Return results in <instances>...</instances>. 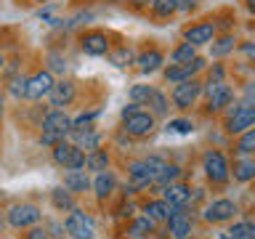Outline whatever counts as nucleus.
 I'll use <instances>...</instances> for the list:
<instances>
[{
	"instance_id": "obj_1",
	"label": "nucleus",
	"mask_w": 255,
	"mask_h": 239,
	"mask_svg": "<svg viewBox=\"0 0 255 239\" xmlns=\"http://www.w3.org/2000/svg\"><path fill=\"white\" fill-rule=\"evenodd\" d=\"M165 167V162L159 157H146V159H135L128 165V175H130V186L125 191H138L146 186H154L159 170Z\"/></svg>"
},
{
	"instance_id": "obj_2",
	"label": "nucleus",
	"mask_w": 255,
	"mask_h": 239,
	"mask_svg": "<svg viewBox=\"0 0 255 239\" xmlns=\"http://www.w3.org/2000/svg\"><path fill=\"white\" fill-rule=\"evenodd\" d=\"M72 133V120L64 115L61 109H53L43 117V133H40V143L43 146H56Z\"/></svg>"
},
{
	"instance_id": "obj_3",
	"label": "nucleus",
	"mask_w": 255,
	"mask_h": 239,
	"mask_svg": "<svg viewBox=\"0 0 255 239\" xmlns=\"http://www.w3.org/2000/svg\"><path fill=\"white\" fill-rule=\"evenodd\" d=\"M53 162L64 170H80V167H85V151L77 143L59 141L53 146Z\"/></svg>"
},
{
	"instance_id": "obj_4",
	"label": "nucleus",
	"mask_w": 255,
	"mask_h": 239,
	"mask_svg": "<svg viewBox=\"0 0 255 239\" xmlns=\"http://www.w3.org/2000/svg\"><path fill=\"white\" fill-rule=\"evenodd\" d=\"M64 229H67V234L75 237V239H93V234H96L93 218L88 213L77 210V207H72V210H69L67 221H64Z\"/></svg>"
},
{
	"instance_id": "obj_5",
	"label": "nucleus",
	"mask_w": 255,
	"mask_h": 239,
	"mask_svg": "<svg viewBox=\"0 0 255 239\" xmlns=\"http://www.w3.org/2000/svg\"><path fill=\"white\" fill-rule=\"evenodd\" d=\"M202 170L213 183H226L229 175H231V165L221 151H207L205 159H202Z\"/></svg>"
},
{
	"instance_id": "obj_6",
	"label": "nucleus",
	"mask_w": 255,
	"mask_h": 239,
	"mask_svg": "<svg viewBox=\"0 0 255 239\" xmlns=\"http://www.w3.org/2000/svg\"><path fill=\"white\" fill-rule=\"evenodd\" d=\"M43 213H40L37 205H29V202H21V205H13L8 210V223L13 229H29V226H37Z\"/></svg>"
},
{
	"instance_id": "obj_7",
	"label": "nucleus",
	"mask_w": 255,
	"mask_h": 239,
	"mask_svg": "<svg viewBox=\"0 0 255 239\" xmlns=\"http://www.w3.org/2000/svg\"><path fill=\"white\" fill-rule=\"evenodd\" d=\"M199 93H202V85L191 77V80H183V83H175L170 99H173V104L178 109H189V107H194V101L199 99Z\"/></svg>"
},
{
	"instance_id": "obj_8",
	"label": "nucleus",
	"mask_w": 255,
	"mask_h": 239,
	"mask_svg": "<svg viewBox=\"0 0 255 239\" xmlns=\"http://www.w3.org/2000/svg\"><path fill=\"white\" fill-rule=\"evenodd\" d=\"M154 130V115L151 112H135V115L125 117V133L133 135V138H143Z\"/></svg>"
},
{
	"instance_id": "obj_9",
	"label": "nucleus",
	"mask_w": 255,
	"mask_h": 239,
	"mask_svg": "<svg viewBox=\"0 0 255 239\" xmlns=\"http://www.w3.org/2000/svg\"><path fill=\"white\" fill-rule=\"evenodd\" d=\"M51 88H53V75L48 69H43V72H37V75L27 77V93H24V99L40 101L43 96L51 93Z\"/></svg>"
},
{
	"instance_id": "obj_10",
	"label": "nucleus",
	"mask_w": 255,
	"mask_h": 239,
	"mask_svg": "<svg viewBox=\"0 0 255 239\" xmlns=\"http://www.w3.org/2000/svg\"><path fill=\"white\" fill-rule=\"evenodd\" d=\"M165 223H167V229H170L173 239H189L191 229H194V223H191V215L186 213V207H173L170 218H167Z\"/></svg>"
},
{
	"instance_id": "obj_11",
	"label": "nucleus",
	"mask_w": 255,
	"mask_h": 239,
	"mask_svg": "<svg viewBox=\"0 0 255 239\" xmlns=\"http://www.w3.org/2000/svg\"><path fill=\"white\" fill-rule=\"evenodd\" d=\"M202 67H205V59H199V56H194L186 64H170V69H165V80L167 83H183V80L194 77Z\"/></svg>"
},
{
	"instance_id": "obj_12",
	"label": "nucleus",
	"mask_w": 255,
	"mask_h": 239,
	"mask_svg": "<svg viewBox=\"0 0 255 239\" xmlns=\"http://www.w3.org/2000/svg\"><path fill=\"white\" fill-rule=\"evenodd\" d=\"M255 125V107H245V104H239V107H234V112H231L229 122H226V130L229 133H245L247 127Z\"/></svg>"
},
{
	"instance_id": "obj_13",
	"label": "nucleus",
	"mask_w": 255,
	"mask_h": 239,
	"mask_svg": "<svg viewBox=\"0 0 255 239\" xmlns=\"http://www.w3.org/2000/svg\"><path fill=\"white\" fill-rule=\"evenodd\" d=\"M237 215V205L231 199H215L205 207V221L210 223H223V221H231Z\"/></svg>"
},
{
	"instance_id": "obj_14",
	"label": "nucleus",
	"mask_w": 255,
	"mask_h": 239,
	"mask_svg": "<svg viewBox=\"0 0 255 239\" xmlns=\"http://www.w3.org/2000/svg\"><path fill=\"white\" fill-rule=\"evenodd\" d=\"M75 96H77L75 83H72V80H61V83H53L48 99H51V107L61 109V107H69V104L75 101Z\"/></svg>"
},
{
	"instance_id": "obj_15",
	"label": "nucleus",
	"mask_w": 255,
	"mask_h": 239,
	"mask_svg": "<svg viewBox=\"0 0 255 239\" xmlns=\"http://www.w3.org/2000/svg\"><path fill=\"white\" fill-rule=\"evenodd\" d=\"M80 48L88 56H107L109 53V37L104 32H85L80 37Z\"/></svg>"
},
{
	"instance_id": "obj_16",
	"label": "nucleus",
	"mask_w": 255,
	"mask_h": 239,
	"mask_svg": "<svg viewBox=\"0 0 255 239\" xmlns=\"http://www.w3.org/2000/svg\"><path fill=\"white\" fill-rule=\"evenodd\" d=\"M207 96H210V109L218 112L223 107H229L231 99H234V91L226 83H210L207 85Z\"/></svg>"
},
{
	"instance_id": "obj_17",
	"label": "nucleus",
	"mask_w": 255,
	"mask_h": 239,
	"mask_svg": "<svg viewBox=\"0 0 255 239\" xmlns=\"http://www.w3.org/2000/svg\"><path fill=\"white\" fill-rule=\"evenodd\" d=\"M183 37H186V43H191V45H205L215 37V24L213 21H199L194 27H189Z\"/></svg>"
},
{
	"instance_id": "obj_18",
	"label": "nucleus",
	"mask_w": 255,
	"mask_h": 239,
	"mask_svg": "<svg viewBox=\"0 0 255 239\" xmlns=\"http://www.w3.org/2000/svg\"><path fill=\"white\" fill-rule=\"evenodd\" d=\"M93 191H96V197L99 199H107L112 197V191L117 189V178H115V173H109V170H101V173H96V178H93Z\"/></svg>"
},
{
	"instance_id": "obj_19",
	"label": "nucleus",
	"mask_w": 255,
	"mask_h": 239,
	"mask_svg": "<svg viewBox=\"0 0 255 239\" xmlns=\"http://www.w3.org/2000/svg\"><path fill=\"white\" fill-rule=\"evenodd\" d=\"M64 189H69L72 194H83V191L91 189V178H88V173L80 167V170H67L64 175Z\"/></svg>"
},
{
	"instance_id": "obj_20",
	"label": "nucleus",
	"mask_w": 255,
	"mask_h": 239,
	"mask_svg": "<svg viewBox=\"0 0 255 239\" xmlns=\"http://www.w3.org/2000/svg\"><path fill=\"white\" fill-rule=\"evenodd\" d=\"M231 175H234V181L239 183H247L255 178V157H239L234 159V167H231Z\"/></svg>"
},
{
	"instance_id": "obj_21",
	"label": "nucleus",
	"mask_w": 255,
	"mask_h": 239,
	"mask_svg": "<svg viewBox=\"0 0 255 239\" xmlns=\"http://www.w3.org/2000/svg\"><path fill=\"white\" fill-rule=\"evenodd\" d=\"M173 207H186L189 199H191V189L183 186V183H170V186H165V197Z\"/></svg>"
},
{
	"instance_id": "obj_22",
	"label": "nucleus",
	"mask_w": 255,
	"mask_h": 239,
	"mask_svg": "<svg viewBox=\"0 0 255 239\" xmlns=\"http://www.w3.org/2000/svg\"><path fill=\"white\" fill-rule=\"evenodd\" d=\"M173 213V205L167 202V199H151V202H146V207H143V215L151 221H167Z\"/></svg>"
},
{
	"instance_id": "obj_23",
	"label": "nucleus",
	"mask_w": 255,
	"mask_h": 239,
	"mask_svg": "<svg viewBox=\"0 0 255 239\" xmlns=\"http://www.w3.org/2000/svg\"><path fill=\"white\" fill-rule=\"evenodd\" d=\"M72 135H75V143L80 149H101V133H96L93 127H83V130H72Z\"/></svg>"
},
{
	"instance_id": "obj_24",
	"label": "nucleus",
	"mask_w": 255,
	"mask_h": 239,
	"mask_svg": "<svg viewBox=\"0 0 255 239\" xmlns=\"http://www.w3.org/2000/svg\"><path fill=\"white\" fill-rule=\"evenodd\" d=\"M151 234H154V221L146 218V215L135 218L130 226H128V237L130 239H149Z\"/></svg>"
},
{
	"instance_id": "obj_25",
	"label": "nucleus",
	"mask_w": 255,
	"mask_h": 239,
	"mask_svg": "<svg viewBox=\"0 0 255 239\" xmlns=\"http://www.w3.org/2000/svg\"><path fill=\"white\" fill-rule=\"evenodd\" d=\"M135 64H138V69L143 72V75H151V72H157L165 64V56L159 51H146V53H141L138 59H135Z\"/></svg>"
},
{
	"instance_id": "obj_26",
	"label": "nucleus",
	"mask_w": 255,
	"mask_h": 239,
	"mask_svg": "<svg viewBox=\"0 0 255 239\" xmlns=\"http://www.w3.org/2000/svg\"><path fill=\"white\" fill-rule=\"evenodd\" d=\"M85 167L91 173H101V170H109V154L107 149H93L85 154Z\"/></svg>"
},
{
	"instance_id": "obj_27",
	"label": "nucleus",
	"mask_w": 255,
	"mask_h": 239,
	"mask_svg": "<svg viewBox=\"0 0 255 239\" xmlns=\"http://www.w3.org/2000/svg\"><path fill=\"white\" fill-rule=\"evenodd\" d=\"M221 237H226V239H255V223L253 221H239L229 231H223Z\"/></svg>"
},
{
	"instance_id": "obj_28",
	"label": "nucleus",
	"mask_w": 255,
	"mask_h": 239,
	"mask_svg": "<svg viewBox=\"0 0 255 239\" xmlns=\"http://www.w3.org/2000/svg\"><path fill=\"white\" fill-rule=\"evenodd\" d=\"M51 199H53V207L61 213H69L72 207H75V197H72V191L64 189V186H56L51 191Z\"/></svg>"
},
{
	"instance_id": "obj_29",
	"label": "nucleus",
	"mask_w": 255,
	"mask_h": 239,
	"mask_svg": "<svg viewBox=\"0 0 255 239\" xmlns=\"http://www.w3.org/2000/svg\"><path fill=\"white\" fill-rule=\"evenodd\" d=\"M181 178V167L178 165H167L165 162V167H162V170H159V175H157V181H154V186H170V183H175V181H178Z\"/></svg>"
},
{
	"instance_id": "obj_30",
	"label": "nucleus",
	"mask_w": 255,
	"mask_h": 239,
	"mask_svg": "<svg viewBox=\"0 0 255 239\" xmlns=\"http://www.w3.org/2000/svg\"><path fill=\"white\" fill-rule=\"evenodd\" d=\"M197 56V45H191V43H181L175 51L170 53V61L173 64H186V61H191Z\"/></svg>"
},
{
	"instance_id": "obj_31",
	"label": "nucleus",
	"mask_w": 255,
	"mask_h": 239,
	"mask_svg": "<svg viewBox=\"0 0 255 239\" xmlns=\"http://www.w3.org/2000/svg\"><path fill=\"white\" fill-rule=\"evenodd\" d=\"M151 11L159 19H167V16H173L178 11V5H175V0H151Z\"/></svg>"
},
{
	"instance_id": "obj_32",
	"label": "nucleus",
	"mask_w": 255,
	"mask_h": 239,
	"mask_svg": "<svg viewBox=\"0 0 255 239\" xmlns=\"http://www.w3.org/2000/svg\"><path fill=\"white\" fill-rule=\"evenodd\" d=\"M109 61L115 67H128V64H135V53L130 48H117L115 53H109Z\"/></svg>"
},
{
	"instance_id": "obj_33",
	"label": "nucleus",
	"mask_w": 255,
	"mask_h": 239,
	"mask_svg": "<svg viewBox=\"0 0 255 239\" xmlns=\"http://www.w3.org/2000/svg\"><path fill=\"white\" fill-rule=\"evenodd\" d=\"M237 149L242 151V154H255V125L247 127L242 133V138L237 141Z\"/></svg>"
},
{
	"instance_id": "obj_34",
	"label": "nucleus",
	"mask_w": 255,
	"mask_h": 239,
	"mask_svg": "<svg viewBox=\"0 0 255 239\" xmlns=\"http://www.w3.org/2000/svg\"><path fill=\"white\" fill-rule=\"evenodd\" d=\"M146 107H151V115H154V117H165L167 115V99L159 91L151 93V99H149Z\"/></svg>"
},
{
	"instance_id": "obj_35",
	"label": "nucleus",
	"mask_w": 255,
	"mask_h": 239,
	"mask_svg": "<svg viewBox=\"0 0 255 239\" xmlns=\"http://www.w3.org/2000/svg\"><path fill=\"white\" fill-rule=\"evenodd\" d=\"M151 93H154V88H151V85H133V88H130V101H135V104H149Z\"/></svg>"
},
{
	"instance_id": "obj_36",
	"label": "nucleus",
	"mask_w": 255,
	"mask_h": 239,
	"mask_svg": "<svg viewBox=\"0 0 255 239\" xmlns=\"http://www.w3.org/2000/svg\"><path fill=\"white\" fill-rule=\"evenodd\" d=\"M229 51H234V37H231V35H223L221 40H215L213 56H226Z\"/></svg>"
},
{
	"instance_id": "obj_37",
	"label": "nucleus",
	"mask_w": 255,
	"mask_h": 239,
	"mask_svg": "<svg viewBox=\"0 0 255 239\" xmlns=\"http://www.w3.org/2000/svg\"><path fill=\"white\" fill-rule=\"evenodd\" d=\"M8 91H11L13 99H24V93H27V77H24V75L13 77V80H11V88H8Z\"/></svg>"
},
{
	"instance_id": "obj_38",
	"label": "nucleus",
	"mask_w": 255,
	"mask_h": 239,
	"mask_svg": "<svg viewBox=\"0 0 255 239\" xmlns=\"http://www.w3.org/2000/svg\"><path fill=\"white\" fill-rule=\"evenodd\" d=\"M167 130H173V133H191V130H194V125H191V120H170V122H167Z\"/></svg>"
},
{
	"instance_id": "obj_39",
	"label": "nucleus",
	"mask_w": 255,
	"mask_h": 239,
	"mask_svg": "<svg viewBox=\"0 0 255 239\" xmlns=\"http://www.w3.org/2000/svg\"><path fill=\"white\" fill-rule=\"evenodd\" d=\"M48 64H51L48 72H67V59L59 53H48Z\"/></svg>"
},
{
	"instance_id": "obj_40",
	"label": "nucleus",
	"mask_w": 255,
	"mask_h": 239,
	"mask_svg": "<svg viewBox=\"0 0 255 239\" xmlns=\"http://www.w3.org/2000/svg\"><path fill=\"white\" fill-rule=\"evenodd\" d=\"M242 104H245V107H255V85H247V88H245Z\"/></svg>"
},
{
	"instance_id": "obj_41",
	"label": "nucleus",
	"mask_w": 255,
	"mask_h": 239,
	"mask_svg": "<svg viewBox=\"0 0 255 239\" xmlns=\"http://www.w3.org/2000/svg\"><path fill=\"white\" fill-rule=\"evenodd\" d=\"M27 239H48V231L40 229V226H32L29 234H27Z\"/></svg>"
},
{
	"instance_id": "obj_42",
	"label": "nucleus",
	"mask_w": 255,
	"mask_h": 239,
	"mask_svg": "<svg viewBox=\"0 0 255 239\" xmlns=\"http://www.w3.org/2000/svg\"><path fill=\"white\" fill-rule=\"evenodd\" d=\"M210 83H223V69L221 67H215L213 72H210V80H207V85Z\"/></svg>"
},
{
	"instance_id": "obj_43",
	"label": "nucleus",
	"mask_w": 255,
	"mask_h": 239,
	"mask_svg": "<svg viewBox=\"0 0 255 239\" xmlns=\"http://www.w3.org/2000/svg\"><path fill=\"white\" fill-rule=\"evenodd\" d=\"M138 107H141V104H135V101H130L128 107H123V120L130 117V115H135V112H138Z\"/></svg>"
},
{
	"instance_id": "obj_44",
	"label": "nucleus",
	"mask_w": 255,
	"mask_h": 239,
	"mask_svg": "<svg viewBox=\"0 0 255 239\" xmlns=\"http://www.w3.org/2000/svg\"><path fill=\"white\" fill-rule=\"evenodd\" d=\"M175 5L181 11H191V8H197V0H175Z\"/></svg>"
},
{
	"instance_id": "obj_45",
	"label": "nucleus",
	"mask_w": 255,
	"mask_h": 239,
	"mask_svg": "<svg viewBox=\"0 0 255 239\" xmlns=\"http://www.w3.org/2000/svg\"><path fill=\"white\" fill-rule=\"evenodd\" d=\"M242 51H245L247 56H253V59H255V43H245V45H242Z\"/></svg>"
},
{
	"instance_id": "obj_46",
	"label": "nucleus",
	"mask_w": 255,
	"mask_h": 239,
	"mask_svg": "<svg viewBox=\"0 0 255 239\" xmlns=\"http://www.w3.org/2000/svg\"><path fill=\"white\" fill-rule=\"evenodd\" d=\"M247 8H250V11L255 13V0H247Z\"/></svg>"
},
{
	"instance_id": "obj_47",
	"label": "nucleus",
	"mask_w": 255,
	"mask_h": 239,
	"mask_svg": "<svg viewBox=\"0 0 255 239\" xmlns=\"http://www.w3.org/2000/svg\"><path fill=\"white\" fill-rule=\"evenodd\" d=\"M133 3H135V5H143V3H146V0H133Z\"/></svg>"
},
{
	"instance_id": "obj_48",
	"label": "nucleus",
	"mask_w": 255,
	"mask_h": 239,
	"mask_svg": "<svg viewBox=\"0 0 255 239\" xmlns=\"http://www.w3.org/2000/svg\"><path fill=\"white\" fill-rule=\"evenodd\" d=\"M3 64H5V59H3V53H0V67H3Z\"/></svg>"
},
{
	"instance_id": "obj_49",
	"label": "nucleus",
	"mask_w": 255,
	"mask_h": 239,
	"mask_svg": "<svg viewBox=\"0 0 255 239\" xmlns=\"http://www.w3.org/2000/svg\"><path fill=\"white\" fill-rule=\"evenodd\" d=\"M0 117H3V101H0Z\"/></svg>"
},
{
	"instance_id": "obj_50",
	"label": "nucleus",
	"mask_w": 255,
	"mask_h": 239,
	"mask_svg": "<svg viewBox=\"0 0 255 239\" xmlns=\"http://www.w3.org/2000/svg\"><path fill=\"white\" fill-rule=\"evenodd\" d=\"M37 3H48V0H37Z\"/></svg>"
},
{
	"instance_id": "obj_51",
	"label": "nucleus",
	"mask_w": 255,
	"mask_h": 239,
	"mask_svg": "<svg viewBox=\"0 0 255 239\" xmlns=\"http://www.w3.org/2000/svg\"><path fill=\"white\" fill-rule=\"evenodd\" d=\"M0 226H3V218H0Z\"/></svg>"
},
{
	"instance_id": "obj_52",
	"label": "nucleus",
	"mask_w": 255,
	"mask_h": 239,
	"mask_svg": "<svg viewBox=\"0 0 255 239\" xmlns=\"http://www.w3.org/2000/svg\"><path fill=\"white\" fill-rule=\"evenodd\" d=\"M221 239H226V237H221Z\"/></svg>"
}]
</instances>
